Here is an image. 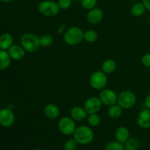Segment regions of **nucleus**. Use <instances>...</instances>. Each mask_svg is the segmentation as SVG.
Segmentation results:
<instances>
[{"label": "nucleus", "mask_w": 150, "mask_h": 150, "mask_svg": "<svg viewBox=\"0 0 150 150\" xmlns=\"http://www.w3.org/2000/svg\"><path fill=\"white\" fill-rule=\"evenodd\" d=\"M136 103V96L133 92L130 90H125L120 92L118 95L117 104L123 109L132 108Z\"/></svg>", "instance_id": "obj_5"}, {"label": "nucleus", "mask_w": 150, "mask_h": 150, "mask_svg": "<svg viewBox=\"0 0 150 150\" xmlns=\"http://www.w3.org/2000/svg\"><path fill=\"white\" fill-rule=\"evenodd\" d=\"M132 1H136V0H132Z\"/></svg>", "instance_id": "obj_37"}, {"label": "nucleus", "mask_w": 150, "mask_h": 150, "mask_svg": "<svg viewBox=\"0 0 150 150\" xmlns=\"http://www.w3.org/2000/svg\"><path fill=\"white\" fill-rule=\"evenodd\" d=\"M130 137V132L126 127H120L115 132V138L117 141L121 143H125Z\"/></svg>", "instance_id": "obj_17"}, {"label": "nucleus", "mask_w": 150, "mask_h": 150, "mask_svg": "<svg viewBox=\"0 0 150 150\" xmlns=\"http://www.w3.org/2000/svg\"><path fill=\"white\" fill-rule=\"evenodd\" d=\"M98 38V35L95 30L92 29H89V30L86 31L83 34V40L86 42H89V43H92L97 41Z\"/></svg>", "instance_id": "obj_22"}, {"label": "nucleus", "mask_w": 150, "mask_h": 150, "mask_svg": "<svg viewBox=\"0 0 150 150\" xmlns=\"http://www.w3.org/2000/svg\"><path fill=\"white\" fill-rule=\"evenodd\" d=\"M142 63L145 67H150V54H146L142 57Z\"/></svg>", "instance_id": "obj_30"}, {"label": "nucleus", "mask_w": 150, "mask_h": 150, "mask_svg": "<svg viewBox=\"0 0 150 150\" xmlns=\"http://www.w3.org/2000/svg\"><path fill=\"white\" fill-rule=\"evenodd\" d=\"M13 0H0V1H1V2L3 3H9V2H11V1H13Z\"/></svg>", "instance_id": "obj_34"}, {"label": "nucleus", "mask_w": 150, "mask_h": 150, "mask_svg": "<svg viewBox=\"0 0 150 150\" xmlns=\"http://www.w3.org/2000/svg\"><path fill=\"white\" fill-rule=\"evenodd\" d=\"M149 23H150V16H149Z\"/></svg>", "instance_id": "obj_36"}, {"label": "nucleus", "mask_w": 150, "mask_h": 150, "mask_svg": "<svg viewBox=\"0 0 150 150\" xmlns=\"http://www.w3.org/2000/svg\"><path fill=\"white\" fill-rule=\"evenodd\" d=\"M104 150H124V146L121 142L114 141L107 144Z\"/></svg>", "instance_id": "obj_26"}, {"label": "nucleus", "mask_w": 150, "mask_h": 150, "mask_svg": "<svg viewBox=\"0 0 150 150\" xmlns=\"http://www.w3.org/2000/svg\"><path fill=\"white\" fill-rule=\"evenodd\" d=\"M125 146L126 150H137L139 147V142L136 138H129Z\"/></svg>", "instance_id": "obj_24"}, {"label": "nucleus", "mask_w": 150, "mask_h": 150, "mask_svg": "<svg viewBox=\"0 0 150 150\" xmlns=\"http://www.w3.org/2000/svg\"><path fill=\"white\" fill-rule=\"evenodd\" d=\"M59 130L65 136H70L74 133L76 129L75 121L69 117H64L60 119L58 124Z\"/></svg>", "instance_id": "obj_7"}, {"label": "nucleus", "mask_w": 150, "mask_h": 150, "mask_svg": "<svg viewBox=\"0 0 150 150\" xmlns=\"http://www.w3.org/2000/svg\"><path fill=\"white\" fill-rule=\"evenodd\" d=\"M25 50L21 45H13L8 49V54L10 56L12 59L19 61L23 59L25 56Z\"/></svg>", "instance_id": "obj_13"}, {"label": "nucleus", "mask_w": 150, "mask_h": 150, "mask_svg": "<svg viewBox=\"0 0 150 150\" xmlns=\"http://www.w3.org/2000/svg\"><path fill=\"white\" fill-rule=\"evenodd\" d=\"M146 10L143 3H136L131 7V13L135 17H141L144 15Z\"/></svg>", "instance_id": "obj_21"}, {"label": "nucleus", "mask_w": 150, "mask_h": 150, "mask_svg": "<svg viewBox=\"0 0 150 150\" xmlns=\"http://www.w3.org/2000/svg\"><path fill=\"white\" fill-rule=\"evenodd\" d=\"M103 18V12L100 8L92 9L89 11L87 14V20L92 24L99 23Z\"/></svg>", "instance_id": "obj_12"}, {"label": "nucleus", "mask_w": 150, "mask_h": 150, "mask_svg": "<svg viewBox=\"0 0 150 150\" xmlns=\"http://www.w3.org/2000/svg\"><path fill=\"white\" fill-rule=\"evenodd\" d=\"M123 108L120 106L119 104H115L111 106H109L108 110V114L111 118L112 119H118L121 117L122 114Z\"/></svg>", "instance_id": "obj_20"}, {"label": "nucleus", "mask_w": 150, "mask_h": 150, "mask_svg": "<svg viewBox=\"0 0 150 150\" xmlns=\"http://www.w3.org/2000/svg\"><path fill=\"white\" fill-rule=\"evenodd\" d=\"M87 112L84 108L81 106H75L70 111V117L74 121L80 122L85 120L87 117Z\"/></svg>", "instance_id": "obj_14"}, {"label": "nucleus", "mask_w": 150, "mask_h": 150, "mask_svg": "<svg viewBox=\"0 0 150 150\" xmlns=\"http://www.w3.org/2000/svg\"><path fill=\"white\" fill-rule=\"evenodd\" d=\"M137 124L143 129L150 128V109L142 110L137 117Z\"/></svg>", "instance_id": "obj_11"}, {"label": "nucleus", "mask_w": 150, "mask_h": 150, "mask_svg": "<svg viewBox=\"0 0 150 150\" xmlns=\"http://www.w3.org/2000/svg\"><path fill=\"white\" fill-rule=\"evenodd\" d=\"M13 38L10 34L4 33L0 36V50H8L13 45Z\"/></svg>", "instance_id": "obj_16"}, {"label": "nucleus", "mask_w": 150, "mask_h": 150, "mask_svg": "<svg viewBox=\"0 0 150 150\" xmlns=\"http://www.w3.org/2000/svg\"><path fill=\"white\" fill-rule=\"evenodd\" d=\"M73 139L79 144H89L94 140L93 130L86 125L79 126V127H76L73 133Z\"/></svg>", "instance_id": "obj_1"}, {"label": "nucleus", "mask_w": 150, "mask_h": 150, "mask_svg": "<svg viewBox=\"0 0 150 150\" xmlns=\"http://www.w3.org/2000/svg\"><path fill=\"white\" fill-rule=\"evenodd\" d=\"M64 29H65V24H61L59 26V27L58 28V32L59 34H62L64 33Z\"/></svg>", "instance_id": "obj_33"}, {"label": "nucleus", "mask_w": 150, "mask_h": 150, "mask_svg": "<svg viewBox=\"0 0 150 150\" xmlns=\"http://www.w3.org/2000/svg\"><path fill=\"white\" fill-rule=\"evenodd\" d=\"M54 42V38L51 35H48V34H45L42 35V36L40 38V46L44 47V48H48L50 47Z\"/></svg>", "instance_id": "obj_23"}, {"label": "nucleus", "mask_w": 150, "mask_h": 150, "mask_svg": "<svg viewBox=\"0 0 150 150\" xmlns=\"http://www.w3.org/2000/svg\"><path fill=\"white\" fill-rule=\"evenodd\" d=\"M98 0H81V5L85 10H90L95 8Z\"/></svg>", "instance_id": "obj_28"}, {"label": "nucleus", "mask_w": 150, "mask_h": 150, "mask_svg": "<svg viewBox=\"0 0 150 150\" xmlns=\"http://www.w3.org/2000/svg\"><path fill=\"white\" fill-rule=\"evenodd\" d=\"M83 31L78 26H72L67 29L64 33V41L69 45H76L83 40Z\"/></svg>", "instance_id": "obj_3"}, {"label": "nucleus", "mask_w": 150, "mask_h": 150, "mask_svg": "<svg viewBox=\"0 0 150 150\" xmlns=\"http://www.w3.org/2000/svg\"><path fill=\"white\" fill-rule=\"evenodd\" d=\"M72 2H73L72 0H59L57 3H58V5L60 9L67 10L71 7Z\"/></svg>", "instance_id": "obj_29"}, {"label": "nucleus", "mask_w": 150, "mask_h": 150, "mask_svg": "<svg viewBox=\"0 0 150 150\" xmlns=\"http://www.w3.org/2000/svg\"><path fill=\"white\" fill-rule=\"evenodd\" d=\"M107 83L108 78L102 70L94 72L89 78V83L91 86L96 90H102L105 89Z\"/></svg>", "instance_id": "obj_6"}, {"label": "nucleus", "mask_w": 150, "mask_h": 150, "mask_svg": "<svg viewBox=\"0 0 150 150\" xmlns=\"http://www.w3.org/2000/svg\"><path fill=\"white\" fill-rule=\"evenodd\" d=\"M11 59L8 51L0 50V70H6L11 64Z\"/></svg>", "instance_id": "obj_18"}, {"label": "nucleus", "mask_w": 150, "mask_h": 150, "mask_svg": "<svg viewBox=\"0 0 150 150\" xmlns=\"http://www.w3.org/2000/svg\"><path fill=\"white\" fill-rule=\"evenodd\" d=\"M88 124L89 126L92 127H97L100 125V117H99L98 114H89V117L87 118Z\"/></svg>", "instance_id": "obj_25"}, {"label": "nucleus", "mask_w": 150, "mask_h": 150, "mask_svg": "<svg viewBox=\"0 0 150 150\" xmlns=\"http://www.w3.org/2000/svg\"><path fill=\"white\" fill-rule=\"evenodd\" d=\"M142 3L145 6L146 10L150 11V0H143V2Z\"/></svg>", "instance_id": "obj_32"}, {"label": "nucleus", "mask_w": 150, "mask_h": 150, "mask_svg": "<svg viewBox=\"0 0 150 150\" xmlns=\"http://www.w3.org/2000/svg\"><path fill=\"white\" fill-rule=\"evenodd\" d=\"M15 122V114L11 109L4 108L0 110V125L3 127H10Z\"/></svg>", "instance_id": "obj_10"}, {"label": "nucleus", "mask_w": 150, "mask_h": 150, "mask_svg": "<svg viewBox=\"0 0 150 150\" xmlns=\"http://www.w3.org/2000/svg\"><path fill=\"white\" fill-rule=\"evenodd\" d=\"M99 98L103 104L107 106H111L117 104L118 95L112 89H103L100 92Z\"/></svg>", "instance_id": "obj_8"}, {"label": "nucleus", "mask_w": 150, "mask_h": 150, "mask_svg": "<svg viewBox=\"0 0 150 150\" xmlns=\"http://www.w3.org/2000/svg\"><path fill=\"white\" fill-rule=\"evenodd\" d=\"M101 69H102V71L103 73H105V74L112 73L117 69V63H116V62L114 60L108 59L105 60L103 62L102 66H101Z\"/></svg>", "instance_id": "obj_19"}, {"label": "nucleus", "mask_w": 150, "mask_h": 150, "mask_svg": "<svg viewBox=\"0 0 150 150\" xmlns=\"http://www.w3.org/2000/svg\"><path fill=\"white\" fill-rule=\"evenodd\" d=\"M44 114L49 119H57L59 115V109L56 105L49 103L46 105L44 108Z\"/></svg>", "instance_id": "obj_15"}, {"label": "nucleus", "mask_w": 150, "mask_h": 150, "mask_svg": "<svg viewBox=\"0 0 150 150\" xmlns=\"http://www.w3.org/2000/svg\"><path fill=\"white\" fill-rule=\"evenodd\" d=\"M21 45L26 52H35L40 47V38L34 33H25L21 38Z\"/></svg>", "instance_id": "obj_2"}, {"label": "nucleus", "mask_w": 150, "mask_h": 150, "mask_svg": "<svg viewBox=\"0 0 150 150\" xmlns=\"http://www.w3.org/2000/svg\"><path fill=\"white\" fill-rule=\"evenodd\" d=\"M59 10L58 3L51 0L41 1L38 5V10L40 13L46 17H54L58 14Z\"/></svg>", "instance_id": "obj_4"}, {"label": "nucleus", "mask_w": 150, "mask_h": 150, "mask_svg": "<svg viewBox=\"0 0 150 150\" xmlns=\"http://www.w3.org/2000/svg\"><path fill=\"white\" fill-rule=\"evenodd\" d=\"M102 102L98 97H91L88 98L84 103V109L88 114H97L102 108Z\"/></svg>", "instance_id": "obj_9"}, {"label": "nucleus", "mask_w": 150, "mask_h": 150, "mask_svg": "<svg viewBox=\"0 0 150 150\" xmlns=\"http://www.w3.org/2000/svg\"><path fill=\"white\" fill-rule=\"evenodd\" d=\"M144 105L146 108L150 109V94L146 97L144 100Z\"/></svg>", "instance_id": "obj_31"}, {"label": "nucleus", "mask_w": 150, "mask_h": 150, "mask_svg": "<svg viewBox=\"0 0 150 150\" xmlns=\"http://www.w3.org/2000/svg\"><path fill=\"white\" fill-rule=\"evenodd\" d=\"M72 1H80V0H72Z\"/></svg>", "instance_id": "obj_35"}, {"label": "nucleus", "mask_w": 150, "mask_h": 150, "mask_svg": "<svg viewBox=\"0 0 150 150\" xmlns=\"http://www.w3.org/2000/svg\"><path fill=\"white\" fill-rule=\"evenodd\" d=\"M78 142L74 139H70L64 144V150H76L78 147Z\"/></svg>", "instance_id": "obj_27"}]
</instances>
